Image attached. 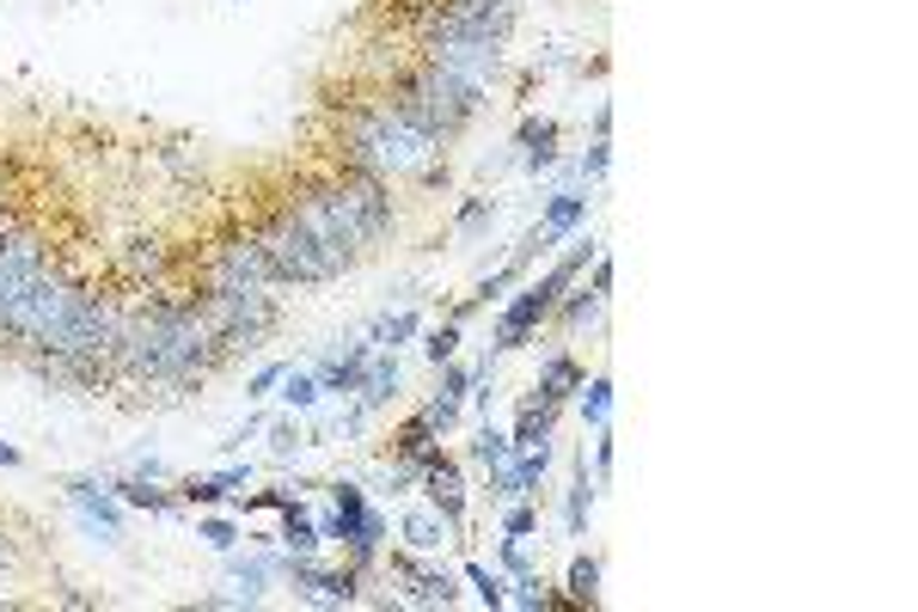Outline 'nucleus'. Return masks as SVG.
<instances>
[{"label": "nucleus", "mask_w": 918, "mask_h": 612, "mask_svg": "<svg viewBox=\"0 0 918 612\" xmlns=\"http://www.w3.org/2000/svg\"><path fill=\"white\" fill-rule=\"evenodd\" d=\"M276 398L288 404V411H318V398H325V386H318L313 379V367H288V374H282V386H276Z\"/></svg>", "instance_id": "nucleus-31"}, {"label": "nucleus", "mask_w": 918, "mask_h": 612, "mask_svg": "<svg viewBox=\"0 0 918 612\" xmlns=\"http://www.w3.org/2000/svg\"><path fill=\"white\" fill-rule=\"evenodd\" d=\"M203 276H208V288H276V276H269V264H264L251 233L215 239V251L203 257Z\"/></svg>", "instance_id": "nucleus-6"}, {"label": "nucleus", "mask_w": 918, "mask_h": 612, "mask_svg": "<svg viewBox=\"0 0 918 612\" xmlns=\"http://www.w3.org/2000/svg\"><path fill=\"white\" fill-rule=\"evenodd\" d=\"M435 441H441V435H435V423H428L423 411H411L398 428H392V460H423V453L435 447Z\"/></svg>", "instance_id": "nucleus-27"}, {"label": "nucleus", "mask_w": 918, "mask_h": 612, "mask_svg": "<svg viewBox=\"0 0 918 612\" xmlns=\"http://www.w3.org/2000/svg\"><path fill=\"white\" fill-rule=\"evenodd\" d=\"M367 355H374V337H355V343H343L337 355H325V362L313 367V379L325 392H337V398H355V386H362V367H367Z\"/></svg>", "instance_id": "nucleus-17"}, {"label": "nucleus", "mask_w": 918, "mask_h": 612, "mask_svg": "<svg viewBox=\"0 0 918 612\" xmlns=\"http://www.w3.org/2000/svg\"><path fill=\"white\" fill-rule=\"evenodd\" d=\"M117 264H122V276H129V282H159V276L171 269V251L154 239V233H147V239H129V245H122Z\"/></svg>", "instance_id": "nucleus-22"}, {"label": "nucleus", "mask_w": 918, "mask_h": 612, "mask_svg": "<svg viewBox=\"0 0 918 612\" xmlns=\"http://www.w3.org/2000/svg\"><path fill=\"white\" fill-rule=\"evenodd\" d=\"M129 472H135V477H166V460H159V453H135Z\"/></svg>", "instance_id": "nucleus-46"}, {"label": "nucleus", "mask_w": 918, "mask_h": 612, "mask_svg": "<svg viewBox=\"0 0 918 612\" xmlns=\"http://www.w3.org/2000/svg\"><path fill=\"white\" fill-rule=\"evenodd\" d=\"M416 484H423V460H392L386 496H404V490H416Z\"/></svg>", "instance_id": "nucleus-42"}, {"label": "nucleus", "mask_w": 918, "mask_h": 612, "mask_svg": "<svg viewBox=\"0 0 918 612\" xmlns=\"http://www.w3.org/2000/svg\"><path fill=\"white\" fill-rule=\"evenodd\" d=\"M460 575L472 582V594L484 600L490 612H502V606H509V575H502V570H490V563H465Z\"/></svg>", "instance_id": "nucleus-32"}, {"label": "nucleus", "mask_w": 918, "mask_h": 612, "mask_svg": "<svg viewBox=\"0 0 918 612\" xmlns=\"http://www.w3.org/2000/svg\"><path fill=\"white\" fill-rule=\"evenodd\" d=\"M392 575H398L404 588H411V606H453L460 600V582H453L447 570H428L423 551H392Z\"/></svg>", "instance_id": "nucleus-11"}, {"label": "nucleus", "mask_w": 918, "mask_h": 612, "mask_svg": "<svg viewBox=\"0 0 918 612\" xmlns=\"http://www.w3.org/2000/svg\"><path fill=\"white\" fill-rule=\"evenodd\" d=\"M110 490H117V502L122 509H141V514H178L184 502H178V490H166L159 477H110Z\"/></svg>", "instance_id": "nucleus-19"}, {"label": "nucleus", "mask_w": 918, "mask_h": 612, "mask_svg": "<svg viewBox=\"0 0 918 612\" xmlns=\"http://www.w3.org/2000/svg\"><path fill=\"white\" fill-rule=\"evenodd\" d=\"M594 477H588V453H575L570 460V490H563V533L582 539L588 533V514H594Z\"/></svg>", "instance_id": "nucleus-20"}, {"label": "nucleus", "mask_w": 918, "mask_h": 612, "mask_svg": "<svg viewBox=\"0 0 918 612\" xmlns=\"http://www.w3.org/2000/svg\"><path fill=\"white\" fill-rule=\"evenodd\" d=\"M300 447H306V435H300V423H294V416H288V423H276V428H269V460H276V465H288Z\"/></svg>", "instance_id": "nucleus-39"}, {"label": "nucleus", "mask_w": 918, "mask_h": 612, "mask_svg": "<svg viewBox=\"0 0 918 612\" xmlns=\"http://www.w3.org/2000/svg\"><path fill=\"white\" fill-rule=\"evenodd\" d=\"M276 545H282V551H294V557H313V551L325 545V539H318V521L306 514V502H300V496H294L288 509H282V533H276Z\"/></svg>", "instance_id": "nucleus-23"}, {"label": "nucleus", "mask_w": 918, "mask_h": 612, "mask_svg": "<svg viewBox=\"0 0 918 612\" xmlns=\"http://www.w3.org/2000/svg\"><path fill=\"white\" fill-rule=\"evenodd\" d=\"M61 496H68V509L80 514V526L98 545H117L122 539V502H117V490H110V477H68Z\"/></svg>", "instance_id": "nucleus-9"}, {"label": "nucleus", "mask_w": 918, "mask_h": 612, "mask_svg": "<svg viewBox=\"0 0 918 612\" xmlns=\"http://www.w3.org/2000/svg\"><path fill=\"white\" fill-rule=\"evenodd\" d=\"M570 404H575V416H582L588 428H606L612 423V374H588Z\"/></svg>", "instance_id": "nucleus-25"}, {"label": "nucleus", "mask_w": 918, "mask_h": 612, "mask_svg": "<svg viewBox=\"0 0 918 612\" xmlns=\"http://www.w3.org/2000/svg\"><path fill=\"white\" fill-rule=\"evenodd\" d=\"M398 539H404V551H441V545L453 539V526L441 521L435 509H411V514L398 521Z\"/></svg>", "instance_id": "nucleus-24"}, {"label": "nucleus", "mask_w": 918, "mask_h": 612, "mask_svg": "<svg viewBox=\"0 0 918 612\" xmlns=\"http://www.w3.org/2000/svg\"><path fill=\"white\" fill-rule=\"evenodd\" d=\"M386 105L398 110L404 122H416V129H423L428 141L447 147V141H460V135L472 129L477 117H484L490 92L416 56V61H404V68H392V80H386Z\"/></svg>", "instance_id": "nucleus-2"}, {"label": "nucleus", "mask_w": 918, "mask_h": 612, "mask_svg": "<svg viewBox=\"0 0 918 612\" xmlns=\"http://www.w3.org/2000/svg\"><path fill=\"white\" fill-rule=\"evenodd\" d=\"M509 453H514L509 428H496V423L484 416V423H477V435H472V465H484V472H502V465H509Z\"/></svg>", "instance_id": "nucleus-29"}, {"label": "nucleus", "mask_w": 918, "mask_h": 612, "mask_svg": "<svg viewBox=\"0 0 918 612\" xmlns=\"http://www.w3.org/2000/svg\"><path fill=\"white\" fill-rule=\"evenodd\" d=\"M588 122H594V135H600V141H612V105H606V98L594 105V117H588Z\"/></svg>", "instance_id": "nucleus-48"}, {"label": "nucleus", "mask_w": 918, "mask_h": 612, "mask_svg": "<svg viewBox=\"0 0 918 612\" xmlns=\"http://www.w3.org/2000/svg\"><path fill=\"white\" fill-rule=\"evenodd\" d=\"M551 251V245H545V233H526V239L521 245H514V257H509V264H502V269H490V276L484 282H477V288L472 294H465V300L460 306H453V325H465V318H472V313H484V306H496V300H509V294L514 288H521V282H526V269H533V257H545Z\"/></svg>", "instance_id": "nucleus-8"}, {"label": "nucleus", "mask_w": 918, "mask_h": 612, "mask_svg": "<svg viewBox=\"0 0 918 612\" xmlns=\"http://www.w3.org/2000/svg\"><path fill=\"white\" fill-rule=\"evenodd\" d=\"M398 386H404L398 349H374L367 367H362V386H355V404H367V416H374V411H386V404L398 398Z\"/></svg>", "instance_id": "nucleus-18"}, {"label": "nucleus", "mask_w": 918, "mask_h": 612, "mask_svg": "<svg viewBox=\"0 0 918 612\" xmlns=\"http://www.w3.org/2000/svg\"><path fill=\"white\" fill-rule=\"evenodd\" d=\"M612 460H619V447H612V423H606V428H594V484L612 477Z\"/></svg>", "instance_id": "nucleus-44"}, {"label": "nucleus", "mask_w": 918, "mask_h": 612, "mask_svg": "<svg viewBox=\"0 0 918 612\" xmlns=\"http://www.w3.org/2000/svg\"><path fill=\"white\" fill-rule=\"evenodd\" d=\"M12 465H24V453L12 447V441H0V472H12Z\"/></svg>", "instance_id": "nucleus-49"}, {"label": "nucleus", "mask_w": 918, "mask_h": 612, "mask_svg": "<svg viewBox=\"0 0 918 612\" xmlns=\"http://www.w3.org/2000/svg\"><path fill=\"white\" fill-rule=\"evenodd\" d=\"M423 496H428V509L453 526V539H465V477H460V460H453L441 441L423 453Z\"/></svg>", "instance_id": "nucleus-10"}, {"label": "nucleus", "mask_w": 918, "mask_h": 612, "mask_svg": "<svg viewBox=\"0 0 918 612\" xmlns=\"http://www.w3.org/2000/svg\"><path fill=\"white\" fill-rule=\"evenodd\" d=\"M502 575H509V582H514V575H526V570H533V563H526V539H502Z\"/></svg>", "instance_id": "nucleus-45"}, {"label": "nucleus", "mask_w": 918, "mask_h": 612, "mask_svg": "<svg viewBox=\"0 0 918 612\" xmlns=\"http://www.w3.org/2000/svg\"><path fill=\"white\" fill-rule=\"evenodd\" d=\"M453 355H460V325H453V318H441L435 330H423V362L428 367L453 362Z\"/></svg>", "instance_id": "nucleus-33"}, {"label": "nucleus", "mask_w": 918, "mask_h": 612, "mask_svg": "<svg viewBox=\"0 0 918 612\" xmlns=\"http://www.w3.org/2000/svg\"><path fill=\"white\" fill-rule=\"evenodd\" d=\"M441 398H460L465 404V392H472V367H460V362H441Z\"/></svg>", "instance_id": "nucleus-43"}, {"label": "nucleus", "mask_w": 918, "mask_h": 612, "mask_svg": "<svg viewBox=\"0 0 918 612\" xmlns=\"http://www.w3.org/2000/svg\"><path fill=\"white\" fill-rule=\"evenodd\" d=\"M416 56L447 68V73H460V80H472V86H484V92L509 73V43H496V37L435 31V37H416Z\"/></svg>", "instance_id": "nucleus-5"}, {"label": "nucleus", "mask_w": 918, "mask_h": 612, "mask_svg": "<svg viewBox=\"0 0 918 612\" xmlns=\"http://www.w3.org/2000/svg\"><path fill=\"white\" fill-rule=\"evenodd\" d=\"M557 117H539V110H526V117L521 122H514V154H521V171H533V178H539V171H551V166H557Z\"/></svg>", "instance_id": "nucleus-12"}, {"label": "nucleus", "mask_w": 918, "mask_h": 612, "mask_svg": "<svg viewBox=\"0 0 918 612\" xmlns=\"http://www.w3.org/2000/svg\"><path fill=\"white\" fill-rule=\"evenodd\" d=\"M600 306H606V294H594V288L582 282V288H570L557 306H551V318H545V325H557V330H582L588 318H600Z\"/></svg>", "instance_id": "nucleus-26"}, {"label": "nucleus", "mask_w": 918, "mask_h": 612, "mask_svg": "<svg viewBox=\"0 0 918 612\" xmlns=\"http://www.w3.org/2000/svg\"><path fill=\"white\" fill-rule=\"evenodd\" d=\"M416 330H423V318H416L411 306H404V313H379L374 325H367V337H374V349H404V343H411Z\"/></svg>", "instance_id": "nucleus-30"}, {"label": "nucleus", "mask_w": 918, "mask_h": 612, "mask_svg": "<svg viewBox=\"0 0 918 612\" xmlns=\"http://www.w3.org/2000/svg\"><path fill=\"white\" fill-rule=\"evenodd\" d=\"M300 490H313V484H306V477H288V484H269V490H251V496H239V509H245V514H257V509H288Z\"/></svg>", "instance_id": "nucleus-34"}, {"label": "nucleus", "mask_w": 918, "mask_h": 612, "mask_svg": "<svg viewBox=\"0 0 918 612\" xmlns=\"http://www.w3.org/2000/svg\"><path fill=\"white\" fill-rule=\"evenodd\" d=\"M257 428H264V416H257V411H251V416H245V423H239V435H233V441H220V447H227V453H239V447H245V441H251V435H257Z\"/></svg>", "instance_id": "nucleus-47"}, {"label": "nucleus", "mask_w": 918, "mask_h": 612, "mask_svg": "<svg viewBox=\"0 0 918 612\" xmlns=\"http://www.w3.org/2000/svg\"><path fill=\"white\" fill-rule=\"evenodd\" d=\"M588 379V367L575 362L570 349H551L545 362H539V379L526 392H533L539 404H557V411H570V398H575V386H582Z\"/></svg>", "instance_id": "nucleus-16"}, {"label": "nucleus", "mask_w": 918, "mask_h": 612, "mask_svg": "<svg viewBox=\"0 0 918 612\" xmlns=\"http://www.w3.org/2000/svg\"><path fill=\"white\" fill-rule=\"evenodd\" d=\"M288 367H294V362H264L251 379H245V398H269V392L282 386V374H288Z\"/></svg>", "instance_id": "nucleus-41"}, {"label": "nucleus", "mask_w": 918, "mask_h": 612, "mask_svg": "<svg viewBox=\"0 0 918 612\" xmlns=\"http://www.w3.org/2000/svg\"><path fill=\"white\" fill-rule=\"evenodd\" d=\"M282 563H288V551H282V545H264V551H239V545H233L227 551V575H233V588H239L251 606L264 600V588L282 575Z\"/></svg>", "instance_id": "nucleus-15"}, {"label": "nucleus", "mask_w": 918, "mask_h": 612, "mask_svg": "<svg viewBox=\"0 0 918 612\" xmlns=\"http://www.w3.org/2000/svg\"><path fill=\"white\" fill-rule=\"evenodd\" d=\"M423 416L435 423V435H453V428H460V416H465V404L460 398H441V392H435V398L423 404Z\"/></svg>", "instance_id": "nucleus-40"}, {"label": "nucleus", "mask_w": 918, "mask_h": 612, "mask_svg": "<svg viewBox=\"0 0 918 612\" xmlns=\"http://www.w3.org/2000/svg\"><path fill=\"white\" fill-rule=\"evenodd\" d=\"M196 313H203V325L215 330V343L227 355L239 349H257V343L276 330L282 306L269 288H203L196 294Z\"/></svg>", "instance_id": "nucleus-3"}, {"label": "nucleus", "mask_w": 918, "mask_h": 612, "mask_svg": "<svg viewBox=\"0 0 918 612\" xmlns=\"http://www.w3.org/2000/svg\"><path fill=\"white\" fill-rule=\"evenodd\" d=\"M563 594H570L575 606H600V557L594 551H575L570 575H563Z\"/></svg>", "instance_id": "nucleus-28"}, {"label": "nucleus", "mask_w": 918, "mask_h": 612, "mask_svg": "<svg viewBox=\"0 0 918 612\" xmlns=\"http://www.w3.org/2000/svg\"><path fill=\"white\" fill-rule=\"evenodd\" d=\"M606 166H612V141H600V135H594V147H588V154L575 159V178H582L588 190H594V184L606 178Z\"/></svg>", "instance_id": "nucleus-37"}, {"label": "nucleus", "mask_w": 918, "mask_h": 612, "mask_svg": "<svg viewBox=\"0 0 918 612\" xmlns=\"http://www.w3.org/2000/svg\"><path fill=\"white\" fill-rule=\"evenodd\" d=\"M539 533V502L521 496V502H502V539H533Z\"/></svg>", "instance_id": "nucleus-35"}, {"label": "nucleus", "mask_w": 918, "mask_h": 612, "mask_svg": "<svg viewBox=\"0 0 918 612\" xmlns=\"http://www.w3.org/2000/svg\"><path fill=\"white\" fill-rule=\"evenodd\" d=\"M557 404H539L533 398V392H526V398H521V411H514V428H509V441H514V447H539V441H551V435H557Z\"/></svg>", "instance_id": "nucleus-21"}, {"label": "nucleus", "mask_w": 918, "mask_h": 612, "mask_svg": "<svg viewBox=\"0 0 918 612\" xmlns=\"http://www.w3.org/2000/svg\"><path fill=\"white\" fill-rule=\"evenodd\" d=\"M490 220H496V203H490V196H465L460 215H453V233H477V227H490Z\"/></svg>", "instance_id": "nucleus-38"}, {"label": "nucleus", "mask_w": 918, "mask_h": 612, "mask_svg": "<svg viewBox=\"0 0 918 612\" xmlns=\"http://www.w3.org/2000/svg\"><path fill=\"white\" fill-rule=\"evenodd\" d=\"M245 484H251V460H227L220 472L184 477V484H178V502H190V509H215V502H233Z\"/></svg>", "instance_id": "nucleus-14"}, {"label": "nucleus", "mask_w": 918, "mask_h": 612, "mask_svg": "<svg viewBox=\"0 0 918 612\" xmlns=\"http://www.w3.org/2000/svg\"><path fill=\"white\" fill-rule=\"evenodd\" d=\"M282 575H288L313 606H355V600H362V570H355V563H337V570H330V563H318V551L313 557H294L288 551Z\"/></svg>", "instance_id": "nucleus-7"}, {"label": "nucleus", "mask_w": 918, "mask_h": 612, "mask_svg": "<svg viewBox=\"0 0 918 612\" xmlns=\"http://www.w3.org/2000/svg\"><path fill=\"white\" fill-rule=\"evenodd\" d=\"M588 184H557V190L545 196V208H539V233H545V245H563L575 239V227L588 220Z\"/></svg>", "instance_id": "nucleus-13"}, {"label": "nucleus", "mask_w": 918, "mask_h": 612, "mask_svg": "<svg viewBox=\"0 0 918 612\" xmlns=\"http://www.w3.org/2000/svg\"><path fill=\"white\" fill-rule=\"evenodd\" d=\"M325 110H337V166H362L379 178H423L441 159V141H428L416 122H404L386 105V92H355V98H325Z\"/></svg>", "instance_id": "nucleus-1"}, {"label": "nucleus", "mask_w": 918, "mask_h": 612, "mask_svg": "<svg viewBox=\"0 0 918 612\" xmlns=\"http://www.w3.org/2000/svg\"><path fill=\"white\" fill-rule=\"evenodd\" d=\"M257 251H264L269 276L276 282H294V288H313V282H337V269H330V257L318 251L313 239H306V227L288 215V208H269L264 220L251 227Z\"/></svg>", "instance_id": "nucleus-4"}, {"label": "nucleus", "mask_w": 918, "mask_h": 612, "mask_svg": "<svg viewBox=\"0 0 918 612\" xmlns=\"http://www.w3.org/2000/svg\"><path fill=\"white\" fill-rule=\"evenodd\" d=\"M196 539H208L215 551H233L245 533H239V521H233V514H203V521H196Z\"/></svg>", "instance_id": "nucleus-36"}]
</instances>
